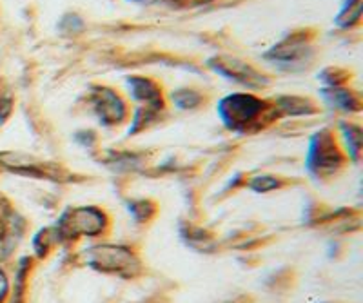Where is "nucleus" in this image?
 I'll list each match as a JSON object with an SVG mask.
<instances>
[{
  "label": "nucleus",
  "instance_id": "obj_3",
  "mask_svg": "<svg viewBox=\"0 0 363 303\" xmlns=\"http://www.w3.org/2000/svg\"><path fill=\"white\" fill-rule=\"evenodd\" d=\"M104 227V215L96 209H77L64 215L58 225L60 236H77V234H99Z\"/></svg>",
  "mask_w": 363,
  "mask_h": 303
},
{
  "label": "nucleus",
  "instance_id": "obj_5",
  "mask_svg": "<svg viewBox=\"0 0 363 303\" xmlns=\"http://www.w3.org/2000/svg\"><path fill=\"white\" fill-rule=\"evenodd\" d=\"M95 108L108 125L116 124L125 117V105L109 89H99V95H95Z\"/></svg>",
  "mask_w": 363,
  "mask_h": 303
},
{
  "label": "nucleus",
  "instance_id": "obj_2",
  "mask_svg": "<svg viewBox=\"0 0 363 303\" xmlns=\"http://www.w3.org/2000/svg\"><path fill=\"white\" fill-rule=\"evenodd\" d=\"M87 263L96 270H108V273H124L133 270L136 263L131 251L124 247H113V245H99L87 251Z\"/></svg>",
  "mask_w": 363,
  "mask_h": 303
},
{
  "label": "nucleus",
  "instance_id": "obj_7",
  "mask_svg": "<svg viewBox=\"0 0 363 303\" xmlns=\"http://www.w3.org/2000/svg\"><path fill=\"white\" fill-rule=\"evenodd\" d=\"M173 102L182 109H191L200 104V96L193 91H180L173 95Z\"/></svg>",
  "mask_w": 363,
  "mask_h": 303
},
{
  "label": "nucleus",
  "instance_id": "obj_4",
  "mask_svg": "<svg viewBox=\"0 0 363 303\" xmlns=\"http://www.w3.org/2000/svg\"><path fill=\"white\" fill-rule=\"evenodd\" d=\"M211 64H215L213 67L218 71L220 75L236 80V82L247 84V86H262V84H264V76L258 75V73H256L252 67H249L247 64L238 62V60L216 59L215 62Z\"/></svg>",
  "mask_w": 363,
  "mask_h": 303
},
{
  "label": "nucleus",
  "instance_id": "obj_8",
  "mask_svg": "<svg viewBox=\"0 0 363 303\" xmlns=\"http://www.w3.org/2000/svg\"><path fill=\"white\" fill-rule=\"evenodd\" d=\"M9 111H11V96L0 91V122L8 117Z\"/></svg>",
  "mask_w": 363,
  "mask_h": 303
},
{
  "label": "nucleus",
  "instance_id": "obj_1",
  "mask_svg": "<svg viewBox=\"0 0 363 303\" xmlns=\"http://www.w3.org/2000/svg\"><path fill=\"white\" fill-rule=\"evenodd\" d=\"M264 109V102L249 95H231L220 102V115L229 127H242L255 120Z\"/></svg>",
  "mask_w": 363,
  "mask_h": 303
},
{
  "label": "nucleus",
  "instance_id": "obj_9",
  "mask_svg": "<svg viewBox=\"0 0 363 303\" xmlns=\"http://www.w3.org/2000/svg\"><path fill=\"white\" fill-rule=\"evenodd\" d=\"M6 292H8V280H6L4 273H0V302L4 299Z\"/></svg>",
  "mask_w": 363,
  "mask_h": 303
},
{
  "label": "nucleus",
  "instance_id": "obj_6",
  "mask_svg": "<svg viewBox=\"0 0 363 303\" xmlns=\"http://www.w3.org/2000/svg\"><path fill=\"white\" fill-rule=\"evenodd\" d=\"M129 88L135 98L142 100L147 105L158 108L160 105V91H158L157 84L145 79H129Z\"/></svg>",
  "mask_w": 363,
  "mask_h": 303
}]
</instances>
